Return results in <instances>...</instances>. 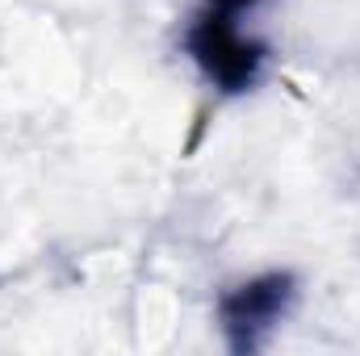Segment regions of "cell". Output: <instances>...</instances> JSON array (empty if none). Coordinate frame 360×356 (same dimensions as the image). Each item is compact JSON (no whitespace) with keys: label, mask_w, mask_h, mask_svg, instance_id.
Returning a JSON list of instances; mask_svg holds the SVG:
<instances>
[{"label":"cell","mask_w":360,"mask_h":356,"mask_svg":"<svg viewBox=\"0 0 360 356\" xmlns=\"http://www.w3.org/2000/svg\"><path fill=\"white\" fill-rule=\"evenodd\" d=\"M264 0H201L184 21L180 46L201 80L222 96H248L269 72V42L243 30V17Z\"/></svg>","instance_id":"obj_1"},{"label":"cell","mask_w":360,"mask_h":356,"mask_svg":"<svg viewBox=\"0 0 360 356\" xmlns=\"http://www.w3.org/2000/svg\"><path fill=\"white\" fill-rule=\"evenodd\" d=\"M297 302V276L289 268H272L248 276L218 293V327L235 356H256L272 340V331L289 319Z\"/></svg>","instance_id":"obj_2"}]
</instances>
